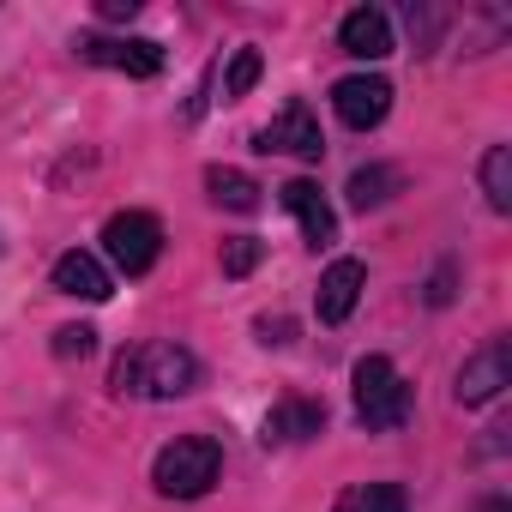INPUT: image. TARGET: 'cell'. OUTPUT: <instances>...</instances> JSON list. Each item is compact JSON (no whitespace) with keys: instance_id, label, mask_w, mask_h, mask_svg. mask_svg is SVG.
<instances>
[{"instance_id":"1","label":"cell","mask_w":512,"mask_h":512,"mask_svg":"<svg viewBox=\"0 0 512 512\" xmlns=\"http://www.w3.org/2000/svg\"><path fill=\"white\" fill-rule=\"evenodd\" d=\"M109 386L121 398H181V392L199 386V362L181 344H133V350L115 356Z\"/></svg>"},{"instance_id":"2","label":"cell","mask_w":512,"mask_h":512,"mask_svg":"<svg viewBox=\"0 0 512 512\" xmlns=\"http://www.w3.org/2000/svg\"><path fill=\"white\" fill-rule=\"evenodd\" d=\"M217 476H223V446L211 434H181L151 464V482H157L163 500H199Z\"/></svg>"},{"instance_id":"3","label":"cell","mask_w":512,"mask_h":512,"mask_svg":"<svg viewBox=\"0 0 512 512\" xmlns=\"http://www.w3.org/2000/svg\"><path fill=\"white\" fill-rule=\"evenodd\" d=\"M103 253H109V266L127 272V278H145L157 266V253H163V223L151 211H115L103 223Z\"/></svg>"},{"instance_id":"4","label":"cell","mask_w":512,"mask_h":512,"mask_svg":"<svg viewBox=\"0 0 512 512\" xmlns=\"http://www.w3.org/2000/svg\"><path fill=\"white\" fill-rule=\"evenodd\" d=\"M356 416L368 428H398L410 416V386L398 380V368L386 356H368L356 362Z\"/></svg>"},{"instance_id":"5","label":"cell","mask_w":512,"mask_h":512,"mask_svg":"<svg viewBox=\"0 0 512 512\" xmlns=\"http://www.w3.org/2000/svg\"><path fill=\"white\" fill-rule=\"evenodd\" d=\"M332 109H338V121H344V127L368 133V127H380V121H386V109H392V85H386L380 73H350V79H338V85H332Z\"/></svg>"},{"instance_id":"6","label":"cell","mask_w":512,"mask_h":512,"mask_svg":"<svg viewBox=\"0 0 512 512\" xmlns=\"http://www.w3.org/2000/svg\"><path fill=\"white\" fill-rule=\"evenodd\" d=\"M79 55L97 61V67H115L127 79H157L163 73V49L151 37H85Z\"/></svg>"},{"instance_id":"7","label":"cell","mask_w":512,"mask_h":512,"mask_svg":"<svg viewBox=\"0 0 512 512\" xmlns=\"http://www.w3.org/2000/svg\"><path fill=\"white\" fill-rule=\"evenodd\" d=\"M253 151H290V157H308V163H320V151H326V139H320V121L308 115V103H290L260 139H253Z\"/></svg>"},{"instance_id":"8","label":"cell","mask_w":512,"mask_h":512,"mask_svg":"<svg viewBox=\"0 0 512 512\" xmlns=\"http://www.w3.org/2000/svg\"><path fill=\"white\" fill-rule=\"evenodd\" d=\"M500 386H512V350L506 344H488L458 368V404H488V398H500Z\"/></svg>"},{"instance_id":"9","label":"cell","mask_w":512,"mask_h":512,"mask_svg":"<svg viewBox=\"0 0 512 512\" xmlns=\"http://www.w3.org/2000/svg\"><path fill=\"white\" fill-rule=\"evenodd\" d=\"M278 199H284V211H296V223H302V235L314 241V247H332L338 241V217H332V205H326V193L314 187V181H284L278 187Z\"/></svg>"},{"instance_id":"10","label":"cell","mask_w":512,"mask_h":512,"mask_svg":"<svg viewBox=\"0 0 512 512\" xmlns=\"http://www.w3.org/2000/svg\"><path fill=\"white\" fill-rule=\"evenodd\" d=\"M55 290L61 296H73V302H109L115 296V284H109V272H103V260H97V253H61V260H55Z\"/></svg>"},{"instance_id":"11","label":"cell","mask_w":512,"mask_h":512,"mask_svg":"<svg viewBox=\"0 0 512 512\" xmlns=\"http://www.w3.org/2000/svg\"><path fill=\"white\" fill-rule=\"evenodd\" d=\"M338 49L356 55V61H386V55H392V19H386L380 7H356V13H344V25H338Z\"/></svg>"},{"instance_id":"12","label":"cell","mask_w":512,"mask_h":512,"mask_svg":"<svg viewBox=\"0 0 512 512\" xmlns=\"http://www.w3.org/2000/svg\"><path fill=\"white\" fill-rule=\"evenodd\" d=\"M362 284H368V266H362V260H332V266L320 272V296H314V302H320V320H326V326L350 320Z\"/></svg>"},{"instance_id":"13","label":"cell","mask_w":512,"mask_h":512,"mask_svg":"<svg viewBox=\"0 0 512 512\" xmlns=\"http://www.w3.org/2000/svg\"><path fill=\"white\" fill-rule=\"evenodd\" d=\"M326 428V404H308V398H290V404H278L272 416H266V446H290V440H308V434H320Z\"/></svg>"},{"instance_id":"14","label":"cell","mask_w":512,"mask_h":512,"mask_svg":"<svg viewBox=\"0 0 512 512\" xmlns=\"http://www.w3.org/2000/svg\"><path fill=\"white\" fill-rule=\"evenodd\" d=\"M205 187H211V199L223 211H253L260 205V187H253L241 169H205Z\"/></svg>"},{"instance_id":"15","label":"cell","mask_w":512,"mask_h":512,"mask_svg":"<svg viewBox=\"0 0 512 512\" xmlns=\"http://www.w3.org/2000/svg\"><path fill=\"white\" fill-rule=\"evenodd\" d=\"M482 193H488L494 211H512V151L506 145H488V157H482Z\"/></svg>"},{"instance_id":"16","label":"cell","mask_w":512,"mask_h":512,"mask_svg":"<svg viewBox=\"0 0 512 512\" xmlns=\"http://www.w3.org/2000/svg\"><path fill=\"white\" fill-rule=\"evenodd\" d=\"M338 512H410L404 506V488L398 482H362L338 500Z\"/></svg>"},{"instance_id":"17","label":"cell","mask_w":512,"mask_h":512,"mask_svg":"<svg viewBox=\"0 0 512 512\" xmlns=\"http://www.w3.org/2000/svg\"><path fill=\"white\" fill-rule=\"evenodd\" d=\"M398 193V169H356L350 175V205L356 211H374V205H386Z\"/></svg>"},{"instance_id":"18","label":"cell","mask_w":512,"mask_h":512,"mask_svg":"<svg viewBox=\"0 0 512 512\" xmlns=\"http://www.w3.org/2000/svg\"><path fill=\"white\" fill-rule=\"evenodd\" d=\"M260 253H266V247L253 241V235H229V241H223V278H247L253 266H260Z\"/></svg>"},{"instance_id":"19","label":"cell","mask_w":512,"mask_h":512,"mask_svg":"<svg viewBox=\"0 0 512 512\" xmlns=\"http://www.w3.org/2000/svg\"><path fill=\"white\" fill-rule=\"evenodd\" d=\"M253 85H260V49H235L229 79H223V97H247Z\"/></svg>"},{"instance_id":"20","label":"cell","mask_w":512,"mask_h":512,"mask_svg":"<svg viewBox=\"0 0 512 512\" xmlns=\"http://www.w3.org/2000/svg\"><path fill=\"white\" fill-rule=\"evenodd\" d=\"M91 350H97V332H91V326H61V332H55V356H61V362H85Z\"/></svg>"},{"instance_id":"21","label":"cell","mask_w":512,"mask_h":512,"mask_svg":"<svg viewBox=\"0 0 512 512\" xmlns=\"http://www.w3.org/2000/svg\"><path fill=\"white\" fill-rule=\"evenodd\" d=\"M428 302H434V308H446V302H452V266H440V272H434V284H428Z\"/></svg>"},{"instance_id":"22","label":"cell","mask_w":512,"mask_h":512,"mask_svg":"<svg viewBox=\"0 0 512 512\" xmlns=\"http://www.w3.org/2000/svg\"><path fill=\"white\" fill-rule=\"evenodd\" d=\"M139 0H103V19H133Z\"/></svg>"},{"instance_id":"23","label":"cell","mask_w":512,"mask_h":512,"mask_svg":"<svg viewBox=\"0 0 512 512\" xmlns=\"http://www.w3.org/2000/svg\"><path fill=\"white\" fill-rule=\"evenodd\" d=\"M260 332H266V344H290V332H296V326H290V320H278V326H272V320H260Z\"/></svg>"},{"instance_id":"24","label":"cell","mask_w":512,"mask_h":512,"mask_svg":"<svg viewBox=\"0 0 512 512\" xmlns=\"http://www.w3.org/2000/svg\"><path fill=\"white\" fill-rule=\"evenodd\" d=\"M482 512H512V500H500V494H494V500H482Z\"/></svg>"}]
</instances>
